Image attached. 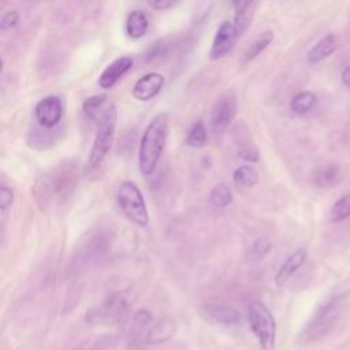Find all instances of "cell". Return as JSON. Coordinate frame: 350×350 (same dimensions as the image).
<instances>
[{"label": "cell", "mask_w": 350, "mask_h": 350, "mask_svg": "<svg viewBox=\"0 0 350 350\" xmlns=\"http://www.w3.org/2000/svg\"><path fill=\"white\" fill-rule=\"evenodd\" d=\"M78 182V164L63 161L42 172L33 187L36 201L42 209L60 205L74 191Z\"/></svg>", "instance_id": "obj_1"}, {"label": "cell", "mask_w": 350, "mask_h": 350, "mask_svg": "<svg viewBox=\"0 0 350 350\" xmlns=\"http://www.w3.org/2000/svg\"><path fill=\"white\" fill-rule=\"evenodd\" d=\"M63 101L59 96L49 94L42 97L34 107V118L40 127L45 130L55 129L63 118Z\"/></svg>", "instance_id": "obj_9"}, {"label": "cell", "mask_w": 350, "mask_h": 350, "mask_svg": "<svg viewBox=\"0 0 350 350\" xmlns=\"http://www.w3.org/2000/svg\"><path fill=\"white\" fill-rule=\"evenodd\" d=\"M340 178H342L340 168L335 164L321 165V167L316 168L312 174L313 185L317 186V187H321V189L334 187L335 185L339 183Z\"/></svg>", "instance_id": "obj_18"}, {"label": "cell", "mask_w": 350, "mask_h": 350, "mask_svg": "<svg viewBox=\"0 0 350 350\" xmlns=\"http://www.w3.org/2000/svg\"><path fill=\"white\" fill-rule=\"evenodd\" d=\"M238 156L243 161L257 163L260 160V150L254 145H243L238 149Z\"/></svg>", "instance_id": "obj_29"}, {"label": "cell", "mask_w": 350, "mask_h": 350, "mask_svg": "<svg viewBox=\"0 0 350 350\" xmlns=\"http://www.w3.org/2000/svg\"><path fill=\"white\" fill-rule=\"evenodd\" d=\"M317 103V96L310 92V90H304L297 93L291 101H290V108L294 113L298 115H304L306 112H309Z\"/></svg>", "instance_id": "obj_21"}, {"label": "cell", "mask_w": 350, "mask_h": 350, "mask_svg": "<svg viewBox=\"0 0 350 350\" xmlns=\"http://www.w3.org/2000/svg\"><path fill=\"white\" fill-rule=\"evenodd\" d=\"M168 135V115L160 112L146 124L138 146V167L142 175L149 176L156 170Z\"/></svg>", "instance_id": "obj_2"}, {"label": "cell", "mask_w": 350, "mask_h": 350, "mask_svg": "<svg viewBox=\"0 0 350 350\" xmlns=\"http://www.w3.org/2000/svg\"><path fill=\"white\" fill-rule=\"evenodd\" d=\"M338 46V41L336 37L334 34H327L323 38H320L308 52L306 59L309 63L316 64L320 63L321 60L327 59L328 56H331Z\"/></svg>", "instance_id": "obj_17"}, {"label": "cell", "mask_w": 350, "mask_h": 350, "mask_svg": "<svg viewBox=\"0 0 350 350\" xmlns=\"http://www.w3.org/2000/svg\"><path fill=\"white\" fill-rule=\"evenodd\" d=\"M164 86V75L150 71L138 78L133 86V96L138 101H149L156 97Z\"/></svg>", "instance_id": "obj_12"}, {"label": "cell", "mask_w": 350, "mask_h": 350, "mask_svg": "<svg viewBox=\"0 0 350 350\" xmlns=\"http://www.w3.org/2000/svg\"><path fill=\"white\" fill-rule=\"evenodd\" d=\"M247 321L261 350H273L276 342V323L269 309L262 302L253 301L247 306Z\"/></svg>", "instance_id": "obj_5"}, {"label": "cell", "mask_w": 350, "mask_h": 350, "mask_svg": "<svg viewBox=\"0 0 350 350\" xmlns=\"http://www.w3.org/2000/svg\"><path fill=\"white\" fill-rule=\"evenodd\" d=\"M209 201L216 208H226L232 201V193L224 183H217L209 191Z\"/></svg>", "instance_id": "obj_24"}, {"label": "cell", "mask_w": 350, "mask_h": 350, "mask_svg": "<svg viewBox=\"0 0 350 350\" xmlns=\"http://www.w3.org/2000/svg\"><path fill=\"white\" fill-rule=\"evenodd\" d=\"M238 112V97L234 90L221 93L211 111V126L216 134L223 133L234 120Z\"/></svg>", "instance_id": "obj_8"}, {"label": "cell", "mask_w": 350, "mask_h": 350, "mask_svg": "<svg viewBox=\"0 0 350 350\" xmlns=\"http://www.w3.org/2000/svg\"><path fill=\"white\" fill-rule=\"evenodd\" d=\"M201 313L204 317L212 323L221 324V325H235L239 323L241 316L239 312L232 308L231 305H227L224 302H217V301H209L205 302L201 306Z\"/></svg>", "instance_id": "obj_11"}, {"label": "cell", "mask_w": 350, "mask_h": 350, "mask_svg": "<svg viewBox=\"0 0 350 350\" xmlns=\"http://www.w3.org/2000/svg\"><path fill=\"white\" fill-rule=\"evenodd\" d=\"M232 182L241 189H252L258 182V172L252 165H239L232 172Z\"/></svg>", "instance_id": "obj_20"}, {"label": "cell", "mask_w": 350, "mask_h": 350, "mask_svg": "<svg viewBox=\"0 0 350 350\" xmlns=\"http://www.w3.org/2000/svg\"><path fill=\"white\" fill-rule=\"evenodd\" d=\"M127 309V301L123 294H113L107 302L97 309H92L86 319L92 323H109L122 317Z\"/></svg>", "instance_id": "obj_10"}, {"label": "cell", "mask_w": 350, "mask_h": 350, "mask_svg": "<svg viewBox=\"0 0 350 350\" xmlns=\"http://www.w3.org/2000/svg\"><path fill=\"white\" fill-rule=\"evenodd\" d=\"M271 247H272V242L267 237H258L252 243L250 253H252V256L254 258H261V257H264V256H267L269 253Z\"/></svg>", "instance_id": "obj_27"}, {"label": "cell", "mask_w": 350, "mask_h": 350, "mask_svg": "<svg viewBox=\"0 0 350 350\" xmlns=\"http://www.w3.org/2000/svg\"><path fill=\"white\" fill-rule=\"evenodd\" d=\"M14 201V191L7 185H1L0 187V211L1 215H5L7 211L11 208Z\"/></svg>", "instance_id": "obj_30"}, {"label": "cell", "mask_w": 350, "mask_h": 350, "mask_svg": "<svg viewBox=\"0 0 350 350\" xmlns=\"http://www.w3.org/2000/svg\"><path fill=\"white\" fill-rule=\"evenodd\" d=\"M19 22V12L15 11V10H10V11H5L3 15H1V19H0V30L3 33H7V31H11L16 27Z\"/></svg>", "instance_id": "obj_28"}, {"label": "cell", "mask_w": 350, "mask_h": 350, "mask_svg": "<svg viewBox=\"0 0 350 350\" xmlns=\"http://www.w3.org/2000/svg\"><path fill=\"white\" fill-rule=\"evenodd\" d=\"M150 319H152V316H150V313L148 310H138L135 313V316H134L133 325H134V328L137 331H142L149 324Z\"/></svg>", "instance_id": "obj_31"}, {"label": "cell", "mask_w": 350, "mask_h": 350, "mask_svg": "<svg viewBox=\"0 0 350 350\" xmlns=\"http://www.w3.org/2000/svg\"><path fill=\"white\" fill-rule=\"evenodd\" d=\"M186 145L190 148H202L208 142V131L202 120H197L186 135Z\"/></svg>", "instance_id": "obj_23"}, {"label": "cell", "mask_w": 350, "mask_h": 350, "mask_svg": "<svg viewBox=\"0 0 350 350\" xmlns=\"http://www.w3.org/2000/svg\"><path fill=\"white\" fill-rule=\"evenodd\" d=\"M116 123H118L116 105L109 104L100 115L98 129L94 135L90 152H89L88 165L90 170L97 168L104 161L107 154L109 153V150L113 145V141H115Z\"/></svg>", "instance_id": "obj_3"}, {"label": "cell", "mask_w": 350, "mask_h": 350, "mask_svg": "<svg viewBox=\"0 0 350 350\" xmlns=\"http://www.w3.org/2000/svg\"><path fill=\"white\" fill-rule=\"evenodd\" d=\"M340 79H342V83H343V85H346V86H350V66L342 70V74H340Z\"/></svg>", "instance_id": "obj_33"}, {"label": "cell", "mask_w": 350, "mask_h": 350, "mask_svg": "<svg viewBox=\"0 0 350 350\" xmlns=\"http://www.w3.org/2000/svg\"><path fill=\"white\" fill-rule=\"evenodd\" d=\"M342 306L343 298L339 295L331 297L324 304H321L301 332V340L304 343H309L327 335L336 324L342 313Z\"/></svg>", "instance_id": "obj_4"}, {"label": "cell", "mask_w": 350, "mask_h": 350, "mask_svg": "<svg viewBox=\"0 0 350 350\" xmlns=\"http://www.w3.org/2000/svg\"><path fill=\"white\" fill-rule=\"evenodd\" d=\"M150 7H153L154 10H168L171 8L172 5H175V1H170V0H149L148 1Z\"/></svg>", "instance_id": "obj_32"}, {"label": "cell", "mask_w": 350, "mask_h": 350, "mask_svg": "<svg viewBox=\"0 0 350 350\" xmlns=\"http://www.w3.org/2000/svg\"><path fill=\"white\" fill-rule=\"evenodd\" d=\"M175 331H176L175 320L171 316H164L149 328V331L146 332L145 340L149 345H160L171 339Z\"/></svg>", "instance_id": "obj_15"}, {"label": "cell", "mask_w": 350, "mask_h": 350, "mask_svg": "<svg viewBox=\"0 0 350 350\" xmlns=\"http://www.w3.org/2000/svg\"><path fill=\"white\" fill-rule=\"evenodd\" d=\"M329 220L339 223L350 217V194L340 197L329 209Z\"/></svg>", "instance_id": "obj_25"}, {"label": "cell", "mask_w": 350, "mask_h": 350, "mask_svg": "<svg viewBox=\"0 0 350 350\" xmlns=\"http://www.w3.org/2000/svg\"><path fill=\"white\" fill-rule=\"evenodd\" d=\"M272 41H273V33L271 30H265L260 36H257L243 52V63H247L256 59L261 52H264L269 46Z\"/></svg>", "instance_id": "obj_19"}, {"label": "cell", "mask_w": 350, "mask_h": 350, "mask_svg": "<svg viewBox=\"0 0 350 350\" xmlns=\"http://www.w3.org/2000/svg\"><path fill=\"white\" fill-rule=\"evenodd\" d=\"M105 101H107V94H93V96L86 97L82 103V113H83L85 119L96 120L100 111L103 109ZM98 119H100V116H98Z\"/></svg>", "instance_id": "obj_22"}, {"label": "cell", "mask_w": 350, "mask_h": 350, "mask_svg": "<svg viewBox=\"0 0 350 350\" xmlns=\"http://www.w3.org/2000/svg\"><path fill=\"white\" fill-rule=\"evenodd\" d=\"M306 260V249L304 247H299L297 250H294L283 262L282 265L279 267L276 275H275V284L278 287H282L284 286L291 278L293 275L304 265Z\"/></svg>", "instance_id": "obj_14"}, {"label": "cell", "mask_w": 350, "mask_h": 350, "mask_svg": "<svg viewBox=\"0 0 350 350\" xmlns=\"http://www.w3.org/2000/svg\"><path fill=\"white\" fill-rule=\"evenodd\" d=\"M171 48H172V42L168 41L167 38L165 40H159L156 42H153L144 53V57L146 62H156L159 59H163L170 52H171Z\"/></svg>", "instance_id": "obj_26"}, {"label": "cell", "mask_w": 350, "mask_h": 350, "mask_svg": "<svg viewBox=\"0 0 350 350\" xmlns=\"http://www.w3.org/2000/svg\"><path fill=\"white\" fill-rule=\"evenodd\" d=\"M124 29H126V34L130 38L138 40L141 37H144L149 29V16L144 10L135 8L133 10L127 18H126V23H124Z\"/></svg>", "instance_id": "obj_16"}, {"label": "cell", "mask_w": 350, "mask_h": 350, "mask_svg": "<svg viewBox=\"0 0 350 350\" xmlns=\"http://www.w3.org/2000/svg\"><path fill=\"white\" fill-rule=\"evenodd\" d=\"M116 201L124 216L139 227H146L149 213L139 187L131 180H123L116 190Z\"/></svg>", "instance_id": "obj_6"}, {"label": "cell", "mask_w": 350, "mask_h": 350, "mask_svg": "<svg viewBox=\"0 0 350 350\" xmlns=\"http://www.w3.org/2000/svg\"><path fill=\"white\" fill-rule=\"evenodd\" d=\"M243 33L245 31L232 19L223 21L213 36L212 45L208 52L209 59L219 60L227 56L234 49V46L237 45L238 40L243 36Z\"/></svg>", "instance_id": "obj_7"}, {"label": "cell", "mask_w": 350, "mask_h": 350, "mask_svg": "<svg viewBox=\"0 0 350 350\" xmlns=\"http://www.w3.org/2000/svg\"><path fill=\"white\" fill-rule=\"evenodd\" d=\"M133 57L130 56H120L112 60L100 74L98 77V86L101 89H112L123 75H126L133 67Z\"/></svg>", "instance_id": "obj_13"}]
</instances>
